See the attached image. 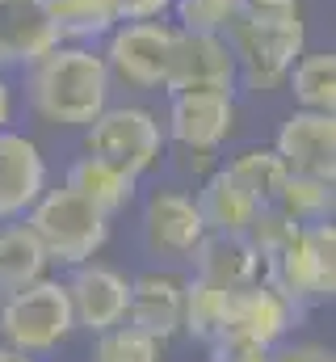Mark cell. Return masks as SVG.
Returning a JSON list of instances; mask_svg holds the SVG:
<instances>
[{
  "label": "cell",
  "mask_w": 336,
  "mask_h": 362,
  "mask_svg": "<svg viewBox=\"0 0 336 362\" xmlns=\"http://www.w3.org/2000/svg\"><path fill=\"white\" fill-rule=\"evenodd\" d=\"M236 81H244L252 93H273L286 85V72L307 51V25L299 0H244L240 13L223 30Z\"/></svg>",
  "instance_id": "1"
},
{
  "label": "cell",
  "mask_w": 336,
  "mask_h": 362,
  "mask_svg": "<svg viewBox=\"0 0 336 362\" xmlns=\"http://www.w3.org/2000/svg\"><path fill=\"white\" fill-rule=\"evenodd\" d=\"M25 89L38 118L55 127H88L109 105V68L88 42H55L25 68Z\"/></svg>",
  "instance_id": "2"
},
{
  "label": "cell",
  "mask_w": 336,
  "mask_h": 362,
  "mask_svg": "<svg viewBox=\"0 0 336 362\" xmlns=\"http://www.w3.org/2000/svg\"><path fill=\"white\" fill-rule=\"evenodd\" d=\"M25 223L42 240L47 257L59 266L92 262V253H101V245L109 240V215L68 185L42 189L38 202L25 211Z\"/></svg>",
  "instance_id": "3"
},
{
  "label": "cell",
  "mask_w": 336,
  "mask_h": 362,
  "mask_svg": "<svg viewBox=\"0 0 336 362\" xmlns=\"http://www.w3.org/2000/svg\"><path fill=\"white\" fill-rule=\"evenodd\" d=\"M172 38L176 25L172 17H152V21H118L101 42V59L109 68L114 85L139 93H156L164 89V68L172 55Z\"/></svg>",
  "instance_id": "4"
},
{
  "label": "cell",
  "mask_w": 336,
  "mask_h": 362,
  "mask_svg": "<svg viewBox=\"0 0 336 362\" xmlns=\"http://www.w3.org/2000/svg\"><path fill=\"white\" fill-rule=\"evenodd\" d=\"M76 329L72 320V303H68V286L38 278L21 291H8L4 308H0V333L17 354H38L59 346L68 333Z\"/></svg>",
  "instance_id": "5"
},
{
  "label": "cell",
  "mask_w": 336,
  "mask_h": 362,
  "mask_svg": "<svg viewBox=\"0 0 336 362\" xmlns=\"http://www.w3.org/2000/svg\"><path fill=\"white\" fill-rule=\"evenodd\" d=\"M84 152H97L126 169L131 177H143L160 165L164 152V127L143 105H105L84 127Z\"/></svg>",
  "instance_id": "6"
},
{
  "label": "cell",
  "mask_w": 336,
  "mask_h": 362,
  "mask_svg": "<svg viewBox=\"0 0 336 362\" xmlns=\"http://www.w3.org/2000/svg\"><path fill=\"white\" fill-rule=\"evenodd\" d=\"M236 131V93L232 89H185L168 93L164 135L189 152H215Z\"/></svg>",
  "instance_id": "7"
},
{
  "label": "cell",
  "mask_w": 336,
  "mask_h": 362,
  "mask_svg": "<svg viewBox=\"0 0 336 362\" xmlns=\"http://www.w3.org/2000/svg\"><path fill=\"white\" fill-rule=\"evenodd\" d=\"M185 89H232L236 93V59L223 34L215 30H181L172 38L164 68V93Z\"/></svg>",
  "instance_id": "8"
},
{
  "label": "cell",
  "mask_w": 336,
  "mask_h": 362,
  "mask_svg": "<svg viewBox=\"0 0 336 362\" xmlns=\"http://www.w3.org/2000/svg\"><path fill=\"white\" fill-rule=\"evenodd\" d=\"M273 152L286 165V173H294V177L336 181V114L294 110L277 127Z\"/></svg>",
  "instance_id": "9"
},
{
  "label": "cell",
  "mask_w": 336,
  "mask_h": 362,
  "mask_svg": "<svg viewBox=\"0 0 336 362\" xmlns=\"http://www.w3.org/2000/svg\"><path fill=\"white\" fill-rule=\"evenodd\" d=\"M260 274H265L260 282H269L290 308H303L311 299H332V291H336V278L320 270L316 253L307 249L303 228H294L273 253L260 257Z\"/></svg>",
  "instance_id": "10"
},
{
  "label": "cell",
  "mask_w": 336,
  "mask_h": 362,
  "mask_svg": "<svg viewBox=\"0 0 336 362\" xmlns=\"http://www.w3.org/2000/svg\"><path fill=\"white\" fill-rule=\"evenodd\" d=\"M290 303L269 286V282H248L240 291H227V316H223V333L219 337H236V341H252V346H273L286 325H290ZM215 337V341H219Z\"/></svg>",
  "instance_id": "11"
},
{
  "label": "cell",
  "mask_w": 336,
  "mask_h": 362,
  "mask_svg": "<svg viewBox=\"0 0 336 362\" xmlns=\"http://www.w3.org/2000/svg\"><path fill=\"white\" fill-rule=\"evenodd\" d=\"M72 278L64 282L68 286V303H72V320L80 329H92V333H105L114 325H122L126 316V295H131V282L109 266H72Z\"/></svg>",
  "instance_id": "12"
},
{
  "label": "cell",
  "mask_w": 336,
  "mask_h": 362,
  "mask_svg": "<svg viewBox=\"0 0 336 362\" xmlns=\"http://www.w3.org/2000/svg\"><path fill=\"white\" fill-rule=\"evenodd\" d=\"M143 236L152 245V253L172 257V262H185L202 236H206V223L193 206V198L176 194V189H156L143 206Z\"/></svg>",
  "instance_id": "13"
},
{
  "label": "cell",
  "mask_w": 336,
  "mask_h": 362,
  "mask_svg": "<svg viewBox=\"0 0 336 362\" xmlns=\"http://www.w3.org/2000/svg\"><path fill=\"white\" fill-rule=\"evenodd\" d=\"M47 189V160L34 139L0 131V223L21 219Z\"/></svg>",
  "instance_id": "14"
},
{
  "label": "cell",
  "mask_w": 336,
  "mask_h": 362,
  "mask_svg": "<svg viewBox=\"0 0 336 362\" xmlns=\"http://www.w3.org/2000/svg\"><path fill=\"white\" fill-rule=\"evenodd\" d=\"M181 299H185V282H176L172 274H143L131 282L122 320L156 341H168L181 329Z\"/></svg>",
  "instance_id": "15"
},
{
  "label": "cell",
  "mask_w": 336,
  "mask_h": 362,
  "mask_svg": "<svg viewBox=\"0 0 336 362\" xmlns=\"http://www.w3.org/2000/svg\"><path fill=\"white\" fill-rule=\"evenodd\" d=\"M55 30L42 17L38 0H13L0 4V72L4 68H30L38 55L55 47Z\"/></svg>",
  "instance_id": "16"
},
{
  "label": "cell",
  "mask_w": 336,
  "mask_h": 362,
  "mask_svg": "<svg viewBox=\"0 0 336 362\" xmlns=\"http://www.w3.org/2000/svg\"><path fill=\"white\" fill-rule=\"evenodd\" d=\"M189 257H193V266H198L193 278H202V282H210V286H219V291H240V286H248V282L260 278V257H256V249H252L244 236L206 232L202 245H198Z\"/></svg>",
  "instance_id": "17"
},
{
  "label": "cell",
  "mask_w": 336,
  "mask_h": 362,
  "mask_svg": "<svg viewBox=\"0 0 336 362\" xmlns=\"http://www.w3.org/2000/svg\"><path fill=\"white\" fill-rule=\"evenodd\" d=\"M193 206H198L206 232H219V236H244L248 223H252V215L260 211V202H256L227 169H219V173H210V177L202 181Z\"/></svg>",
  "instance_id": "18"
},
{
  "label": "cell",
  "mask_w": 336,
  "mask_h": 362,
  "mask_svg": "<svg viewBox=\"0 0 336 362\" xmlns=\"http://www.w3.org/2000/svg\"><path fill=\"white\" fill-rule=\"evenodd\" d=\"M135 181L126 169H118L114 160H105V156H97V152H84L72 160V169H68V189H76L80 198H88L92 206H101L105 215H114V211H122L131 198H135Z\"/></svg>",
  "instance_id": "19"
},
{
  "label": "cell",
  "mask_w": 336,
  "mask_h": 362,
  "mask_svg": "<svg viewBox=\"0 0 336 362\" xmlns=\"http://www.w3.org/2000/svg\"><path fill=\"white\" fill-rule=\"evenodd\" d=\"M59 42H101L122 17L114 0H38Z\"/></svg>",
  "instance_id": "20"
},
{
  "label": "cell",
  "mask_w": 336,
  "mask_h": 362,
  "mask_svg": "<svg viewBox=\"0 0 336 362\" xmlns=\"http://www.w3.org/2000/svg\"><path fill=\"white\" fill-rule=\"evenodd\" d=\"M51 266L42 240L30 232V223H4L0 228V291H21L38 282Z\"/></svg>",
  "instance_id": "21"
},
{
  "label": "cell",
  "mask_w": 336,
  "mask_h": 362,
  "mask_svg": "<svg viewBox=\"0 0 336 362\" xmlns=\"http://www.w3.org/2000/svg\"><path fill=\"white\" fill-rule=\"evenodd\" d=\"M286 85L294 93L299 110L336 114V55L332 51H303L294 59V68L286 72Z\"/></svg>",
  "instance_id": "22"
},
{
  "label": "cell",
  "mask_w": 336,
  "mask_h": 362,
  "mask_svg": "<svg viewBox=\"0 0 336 362\" xmlns=\"http://www.w3.org/2000/svg\"><path fill=\"white\" fill-rule=\"evenodd\" d=\"M332 185L336 181L294 177V173H286L277 198H273V206H277L290 223H299V228H303V223H324V219H332V206H336Z\"/></svg>",
  "instance_id": "23"
},
{
  "label": "cell",
  "mask_w": 336,
  "mask_h": 362,
  "mask_svg": "<svg viewBox=\"0 0 336 362\" xmlns=\"http://www.w3.org/2000/svg\"><path fill=\"white\" fill-rule=\"evenodd\" d=\"M223 316H227V291L193 278L181 299V329H189L198 341H215L223 333Z\"/></svg>",
  "instance_id": "24"
},
{
  "label": "cell",
  "mask_w": 336,
  "mask_h": 362,
  "mask_svg": "<svg viewBox=\"0 0 336 362\" xmlns=\"http://www.w3.org/2000/svg\"><path fill=\"white\" fill-rule=\"evenodd\" d=\"M227 173L240 181L260 206H273V198H277V189H282V181H286V165L277 160L273 148H248V152H240V156L227 165Z\"/></svg>",
  "instance_id": "25"
},
{
  "label": "cell",
  "mask_w": 336,
  "mask_h": 362,
  "mask_svg": "<svg viewBox=\"0 0 336 362\" xmlns=\"http://www.w3.org/2000/svg\"><path fill=\"white\" fill-rule=\"evenodd\" d=\"M92 362H160V341L122 320V325L101 333V341L92 350Z\"/></svg>",
  "instance_id": "26"
},
{
  "label": "cell",
  "mask_w": 336,
  "mask_h": 362,
  "mask_svg": "<svg viewBox=\"0 0 336 362\" xmlns=\"http://www.w3.org/2000/svg\"><path fill=\"white\" fill-rule=\"evenodd\" d=\"M240 4L244 0H172L168 17L181 30H215V34H223L227 21L240 13Z\"/></svg>",
  "instance_id": "27"
},
{
  "label": "cell",
  "mask_w": 336,
  "mask_h": 362,
  "mask_svg": "<svg viewBox=\"0 0 336 362\" xmlns=\"http://www.w3.org/2000/svg\"><path fill=\"white\" fill-rule=\"evenodd\" d=\"M122 21H152V17H168L172 0H114Z\"/></svg>",
  "instance_id": "28"
},
{
  "label": "cell",
  "mask_w": 336,
  "mask_h": 362,
  "mask_svg": "<svg viewBox=\"0 0 336 362\" xmlns=\"http://www.w3.org/2000/svg\"><path fill=\"white\" fill-rule=\"evenodd\" d=\"M269 362H332V354H328V350H320V346H294V350L269 354Z\"/></svg>",
  "instance_id": "29"
},
{
  "label": "cell",
  "mask_w": 336,
  "mask_h": 362,
  "mask_svg": "<svg viewBox=\"0 0 336 362\" xmlns=\"http://www.w3.org/2000/svg\"><path fill=\"white\" fill-rule=\"evenodd\" d=\"M8 118H13V89L0 72V131H8Z\"/></svg>",
  "instance_id": "30"
},
{
  "label": "cell",
  "mask_w": 336,
  "mask_h": 362,
  "mask_svg": "<svg viewBox=\"0 0 336 362\" xmlns=\"http://www.w3.org/2000/svg\"><path fill=\"white\" fill-rule=\"evenodd\" d=\"M0 362H25L17 350H0Z\"/></svg>",
  "instance_id": "31"
}]
</instances>
